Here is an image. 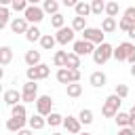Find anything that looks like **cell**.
<instances>
[{
	"label": "cell",
	"mask_w": 135,
	"mask_h": 135,
	"mask_svg": "<svg viewBox=\"0 0 135 135\" xmlns=\"http://www.w3.org/2000/svg\"><path fill=\"white\" fill-rule=\"evenodd\" d=\"M120 103H122V99H120L118 95H110V97L103 101L101 114H103L105 118H116V114L120 112Z\"/></svg>",
	"instance_id": "cell-1"
},
{
	"label": "cell",
	"mask_w": 135,
	"mask_h": 135,
	"mask_svg": "<svg viewBox=\"0 0 135 135\" xmlns=\"http://www.w3.org/2000/svg\"><path fill=\"white\" fill-rule=\"evenodd\" d=\"M110 57H114V46H112V44H108V42L99 44V46L95 49V53H93V61H95L97 65H103Z\"/></svg>",
	"instance_id": "cell-2"
},
{
	"label": "cell",
	"mask_w": 135,
	"mask_h": 135,
	"mask_svg": "<svg viewBox=\"0 0 135 135\" xmlns=\"http://www.w3.org/2000/svg\"><path fill=\"white\" fill-rule=\"evenodd\" d=\"M27 80L30 82H36V80H44V78H49V74H51V68L46 65V63H40V65H36V68H27Z\"/></svg>",
	"instance_id": "cell-3"
},
{
	"label": "cell",
	"mask_w": 135,
	"mask_h": 135,
	"mask_svg": "<svg viewBox=\"0 0 135 135\" xmlns=\"http://www.w3.org/2000/svg\"><path fill=\"white\" fill-rule=\"evenodd\" d=\"M21 101L23 103H36L38 101V84L36 82H25L23 91H21Z\"/></svg>",
	"instance_id": "cell-4"
},
{
	"label": "cell",
	"mask_w": 135,
	"mask_h": 135,
	"mask_svg": "<svg viewBox=\"0 0 135 135\" xmlns=\"http://www.w3.org/2000/svg\"><path fill=\"white\" fill-rule=\"evenodd\" d=\"M36 114L40 116H51L53 114V97L51 95H40L38 101H36Z\"/></svg>",
	"instance_id": "cell-5"
},
{
	"label": "cell",
	"mask_w": 135,
	"mask_h": 135,
	"mask_svg": "<svg viewBox=\"0 0 135 135\" xmlns=\"http://www.w3.org/2000/svg\"><path fill=\"white\" fill-rule=\"evenodd\" d=\"M103 30L101 27H86L84 32H82V40H86V42H91V44H103Z\"/></svg>",
	"instance_id": "cell-6"
},
{
	"label": "cell",
	"mask_w": 135,
	"mask_h": 135,
	"mask_svg": "<svg viewBox=\"0 0 135 135\" xmlns=\"http://www.w3.org/2000/svg\"><path fill=\"white\" fill-rule=\"evenodd\" d=\"M23 17L27 19V23H34V25H36V23H40V21L44 19V11H42L40 6H36V4H30L27 11L23 13Z\"/></svg>",
	"instance_id": "cell-7"
},
{
	"label": "cell",
	"mask_w": 135,
	"mask_h": 135,
	"mask_svg": "<svg viewBox=\"0 0 135 135\" xmlns=\"http://www.w3.org/2000/svg\"><path fill=\"white\" fill-rule=\"evenodd\" d=\"M95 44H91V42H86V40H76L74 42V53L78 55V57H84V55H93L95 53Z\"/></svg>",
	"instance_id": "cell-8"
},
{
	"label": "cell",
	"mask_w": 135,
	"mask_h": 135,
	"mask_svg": "<svg viewBox=\"0 0 135 135\" xmlns=\"http://www.w3.org/2000/svg\"><path fill=\"white\" fill-rule=\"evenodd\" d=\"M135 49V44H131V42H120L116 49H114V59L116 61H127L129 59V53Z\"/></svg>",
	"instance_id": "cell-9"
},
{
	"label": "cell",
	"mask_w": 135,
	"mask_h": 135,
	"mask_svg": "<svg viewBox=\"0 0 135 135\" xmlns=\"http://www.w3.org/2000/svg\"><path fill=\"white\" fill-rule=\"evenodd\" d=\"M74 34H76V32H74L72 27H61V30L55 34V38H57L59 44L65 46V44H70V42H76V40H74Z\"/></svg>",
	"instance_id": "cell-10"
},
{
	"label": "cell",
	"mask_w": 135,
	"mask_h": 135,
	"mask_svg": "<svg viewBox=\"0 0 135 135\" xmlns=\"http://www.w3.org/2000/svg\"><path fill=\"white\" fill-rule=\"evenodd\" d=\"M11 30H13L15 34H27V30H30L27 19H25V17H15V19L11 21Z\"/></svg>",
	"instance_id": "cell-11"
},
{
	"label": "cell",
	"mask_w": 135,
	"mask_h": 135,
	"mask_svg": "<svg viewBox=\"0 0 135 135\" xmlns=\"http://www.w3.org/2000/svg\"><path fill=\"white\" fill-rule=\"evenodd\" d=\"M80 120L78 118H74V116H68L65 120H63V127H65V131L68 133H72V135H80Z\"/></svg>",
	"instance_id": "cell-12"
},
{
	"label": "cell",
	"mask_w": 135,
	"mask_h": 135,
	"mask_svg": "<svg viewBox=\"0 0 135 135\" xmlns=\"http://www.w3.org/2000/svg\"><path fill=\"white\" fill-rule=\"evenodd\" d=\"M17 101H21V93H19L17 89H8V91H4V103H6V105L15 108V105H19Z\"/></svg>",
	"instance_id": "cell-13"
},
{
	"label": "cell",
	"mask_w": 135,
	"mask_h": 135,
	"mask_svg": "<svg viewBox=\"0 0 135 135\" xmlns=\"http://www.w3.org/2000/svg\"><path fill=\"white\" fill-rule=\"evenodd\" d=\"M89 82H91V86H95V89H101V86H105V82H108V76H105L103 72H93V74L89 76Z\"/></svg>",
	"instance_id": "cell-14"
},
{
	"label": "cell",
	"mask_w": 135,
	"mask_h": 135,
	"mask_svg": "<svg viewBox=\"0 0 135 135\" xmlns=\"http://www.w3.org/2000/svg\"><path fill=\"white\" fill-rule=\"evenodd\" d=\"M27 124H30V129H32V131H40V129H44V127H46V118H44V116H40V114H34L32 118H27Z\"/></svg>",
	"instance_id": "cell-15"
},
{
	"label": "cell",
	"mask_w": 135,
	"mask_h": 135,
	"mask_svg": "<svg viewBox=\"0 0 135 135\" xmlns=\"http://www.w3.org/2000/svg\"><path fill=\"white\" fill-rule=\"evenodd\" d=\"M57 80L61 82V84H72L74 82V74H72V70H68V68H61V70H57Z\"/></svg>",
	"instance_id": "cell-16"
},
{
	"label": "cell",
	"mask_w": 135,
	"mask_h": 135,
	"mask_svg": "<svg viewBox=\"0 0 135 135\" xmlns=\"http://www.w3.org/2000/svg\"><path fill=\"white\" fill-rule=\"evenodd\" d=\"M25 63H27V68H36V65H40V51H27L25 53Z\"/></svg>",
	"instance_id": "cell-17"
},
{
	"label": "cell",
	"mask_w": 135,
	"mask_h": 135,
	"mask_svg": "<svg viewBox=\"0 0 135 135\" xmlns=\"http://www.w3.org/2000/svg\"><path fill=\"white\" fill-rule=\"evenodd\" d=\"M25 122H27V120L13 118V116H11V118L6 120V129H8V131H15V133H19V131H23V124H25Z\"/></svg>",
	"instance_id": "cell-18"
},
{
	"label": "cell",
	"mask_w": 135,
	"mask_h": 135,
	"mask_svg": "<svg viewBox=\"0 0 135 135\" xmlns=\"http://www.w3.org/2000/svg\"><path fill=\"white\" fill-rule=\"evenodd\" d=\"M68 55H70V53H65V51H57V53L53 55V63H55L59 70L65 68V65H68Z\"/></svg>",
	"instance_id": "cell-19"
},
{
	"label": "cell",
	"mask_w": 135,
	"mask_h": 135,
	"mask_svg": "<svg viewBox=\"0 0 135 135\" xmlns=\"http://www.w3.org/2000/svg\"><path fill=\"white\" fill-rule=\"evenodd\" d=\"M42 11H44V13H49V15L53 17V15H57V13H59V2H57V0H44Z\"/></svg>",
	"instance_id": "cell-20"
},
{
	"label": "cell",
	"mask_w": 135,
	"mask_h": 135,
	"mask_svg": "<svg viewBox=\"0 0 135 135\" xmlns=\"http://www.w3.org/2000/svg\"><path fill=\"white\" fill-rule=\"evenodd\" d=\"M74 11H76V17H84V19H86V15H91V13H93L89 2H78V4L74 6Z\"/></svg>",
	"instance_id": "cell-21"
},
{
	"label": "cell",
	"mask_w": 135,
	"mask_h": 135,
	"mask_svg": "<svg viewBox=\"0 0 135 135\" xmlns=\"http://www.w3.org/2000/svg\"><path fill=\"white\" fill-rule=\"evenodd\" d=\"M114 120H116V124H118L120 129H124V127H131V114H129V112H118Z\"/></svg>",
	"instance_id": "cell-22"
},
{
	"label": "cell",
	"mask_w": 135,
	"mask_h": 135,
	"mask_svg": "<svg viewBox=\"0 0 135 135\" xmlns=\"http://www.w3.org/2000/svg\"><path fill=\"white\" fill-rule=\"evenodd\" d=\"M57 44V38L55 36H51V34H44L42 36V40H40V46L44 49V51H53V46Z\"/></svg>",
	"instance_id": "cell-23"
},
{
	"label": "cell",
	"mask_w": 135,
	"mask_h": 135,
	"mask_svg": "<svg viewBox=\"0 0 135 135\" xmlns=\"http://www.w3.org/2000/svg\"><path fill=\"white\" fill-rule=\"evenodd\" d=\"M13 59V49L11 46H2L0 49V65H8Z\"/></svg>",
	"instance_id": "cell-24"
},
{
	"label": "cell",
	"mask_w": 135,
	"mask_h": 135,
	"mask_svg": "<svg viewBox=\"0 0 135 135\" xmlns=\"http://www.w3.org/2000/svg\"><path fill=\"white\" fill-rule=\"evenodd\" d=\"M118 27V23H116V19H112V17H105L103 21H101V30H103V34H110V32H114Z\"/></svg>",
	"instance_id": "cell-25"
},
{
	"label": "cell",
	"mask_w": 135,
	"mask_h": 135,
	"mask_svg": "<svg viewBox=\"0 0 135 135\" xmlns=\"http://www.w3.org/2000/svg\"><path fill=\"white\" fill-rule=\"evenodd\" d=\"M42 32L36 27V25H30V30H27V34H25V38L30 40V42H36V40H42Z\"/></svg>",
	"instance_id": "cell-26"
},
{
	"label": "cell",
	"mask_w": 135,
	"mask_h": 135,
	"mask_svg": "<svg viewBox=\"0 0 135 135\" xmlns=\"http://www.w3.org/2000/svg\"><path fill=\"white\" fill-rule=\"evenodd\" d=\"M65 91H68V97H80L82 95V84L80 82H72V84L65 86Z\"/></svg>",
	"instance_id": "cell-27"
},
{
	"label": "cell",
	"mask_w": 135,
	"mask_h": 135,
	"mask_svg": "<svg viewBox=\"0 0 135 135\" xmlns=\"http://www.w3.org/2000/svg\"><path fill=\"white\" fill-rule=\"evenodd\" d=\"M11 116H13V118H21V120H27V110H25V105H23V103L15 105V108L11 110Z\"/></svg>",
	"instance_id": "cell-28"
},
{
	"label": "cell",
	"mask_w": 135,
	"mask_h": 135,
	"mask_svg": "<svg viewBox=\"0 0 135 135\" xmlns=\"http://www.w3.org/2000/svg\"><path fill=\"white\" fill-rule=\"evenodd\" d=\"M51 25H53V27H55V30L59 32L61 27H65V17H63L61 13H57V15H53V17H51Z\"/></svg>",
	"instance_id": "cell-29"
},
{
	"label": "cell",
	"mask_w": 135,
	"mask_h": 135,
	"mask_svg": "<svg viewBox=\"0 0 135 135\" xmlns=\"http://www.w3.org/2000/svg\"><path fill=\"white\" fill-rule=\"evenodd\" d=\"M72 30L74 32H84L86 30V19L84 17H74L72 19Z\"/></svg>",
	"instance_id": "cell-30"
},
{
	"label": "cell",
	"mask_w": 135,
	"mask_h": 135,
	"mask_svg": "<svg viewBox=\"0 0 135 135\" xmlns=\"http://www.w3.org/2000/svg\"><path fill=\"white\" fill-rule=\"evenodd\" d=\"M68 70H78L80 68V57L76 55V53H70L68 55V65H65Z\"/></svg>",
	"instance_id": "cell-31"
},
{
	"label": "cell",
	"mask_w": 135,
	"mask_h": 135,
	"mask_svg": "<svg viewBox=\"0 0 135 135\" xmlns=\"http://www.w3.org/2000/svg\"><path fill=\"white\" fill-rule=\"evenodd\" d=\"M78 120H80L82 124H91V122H93V112H91L89 108L80 110V114H78Z\"/></svg>",
	"instance_id": "cell-32"
},
{
	"label": "cell",
	"mask_w": 135,
	"mask_h": 135,
	"mask_svg": "<svg viewBox=\"0 0 135 135\" xmlns=\"http://www.w3.org/2000/svg\"><path fill=\"white\" fill-rule=\"evenodd\" d=\"M63 116L61 114H57V112H53L51 116H46V124H51V127H59V124H63Z\"/></svg>",
	"instance_id": "cell-33"
},
{
	"label": "cell",
	"mask_w": 135,
	"mask_h": 135,
	"mask_svg": "<svg viewBox=\"0 0 135 135\" xmlns=\"http://www.w3.org/2000/svg\"><path fill=\"white\" fill-rule=\"evenodd\" d=\"M118 11H120V6H118V2H105V13H108V17H112V19H116V15H118Z\"/></svg>",
	"instance_id": "cell-34"
},
{
	"label": "cell",
	"mask_w": 135,
	"mask_h": 135,
	"mask_svg": "<svg viewBox=\"0 0 135 135\" xmlns=\"http://www.w3.org/2000/svg\"><path fill=\"white\" fill-rule=\"evenodd\" d=\"M91 11H93V15H101L105 11V2L103 0H93L91 2Z\"/></svg>",
	"instance_id": "cell-35"
},
{
	"label": "cell",
	"mask_w": 135,
	"mask_h": 135,
	"mask_svg": "<svg viewBox=\"0 0 135 135\" xmlns=\"http://www.w3.org/2000/svg\"><path fill=\"white\" fill-rule=\"evenodd\" d=\"M11 6H13V11H17V13H19V11H23V13H25L30 4H27L25 0H13V2H11Z\"/></svg>",
	"instance_id": "cell-36"
},
{
	"label": "cell",
	"mask_w": 135,
	"mask_h": 135,
	"mask_svg": "<svg viewBox=\"0 0 135 135\" xmlns=\"http://www.w3.org/2000/svg\"><path fill=\"white\" fill-rule=\"evenodd\" d=\"M114 95H118L120 99H124V97L129 95V86H127V84H116V89H114Z\"/></svg>",
	"instance_id": "cell-37"
},
{
	"label": "cell",
	"mask_w": 135,
	"mask_h": 135,
	"mask_svg": "<svg viewBox=\"0 0 135 135\" xmlns=\"http://www.w3.org/2000/svg\"><path fill=\"white\" fill-rule=\"evenodd\" d=\"M8 19H11V17H8V8L2 6V8H0V27H4V25L8 23Z\"/></svg>",
	"instance_id": "cell-38"
},
{
	"label": "cell",
	"mask_w": 135,
	"mask_h": 135,
	"mask_svg": "<svg viewBox=\"0 0 135 135\" xmlns=\"http://www.w3.org/2000/svg\"><path fill=\"white\" fill-rule=\"evenodd\" d=\"M133 25H135V23H131V21H129V19H124V17H122V19L118 21V27H120L122 32H129V30H131Z\"/></svg>",
	"instance_id": "cell-39"
},
{
	"label": "cell",
	"mask_w": 135,
	"mask_h": 135,
	"mask_svg": "<svg viewBox=\"0 0 135 135\" xmlns=\"http://www.w3.org/2000/svg\"><path fill=\"white\" fill-rule=\"evenodd\" d=\"M124 19H129L131 23H135V6H129L124 11Z\"/></svg>",
	"instance_id": "cell-40"
},
{
	"label": "cell",
	"mask_w": 135,
	"mask_h": 135,
	"mask_svg": "<svg viewBox=\"0 0 135 135\" xmlns=\"http://www.w3.org/2000/svg\"><path fill=\"white\" fill-rule=\"evenodd\" d=\"M116 135H135V131H133L131 127H124V129H118Z\"/></svg>",
	"instance_id": "cell-41"
},
{
	"label": "cell",
	"mask_w": 135,
	"mask_h": 135,
	"mask_svg": "<svg viewBox=\"0 0 135 135\" xmlns=\"http://www.w3.org/2000/svg\"><path fill=\"white\" fill-rule=\"evenodd\" d=\"M127 61H129V63H131V65H133V63H135V49H133V51H131V53H129V59H127Z\"/></svg>",
	"instance_id": "cell-42"
},
{
	"label": "cell",
	"mask_w": 135,
	"mask_h": 135,
	"mask_svg": "<svg viewBox=\"0 0 135 135\" xmlns=\"http://www.w3.org/2000/svg\"><path fill=\"white\" fill-rule=\"evenodd\" d=\"M127 36H129V38H133V40H135V25H133V27H131V30H129V32H127Z\"/></svg>",
	"instance_id": "cell-43"
},
{
	"label": "cell",
	"mask_w": 135,
	"mask_h": 135,
	"mask_svg": "<svg viewBox=\"0 0 135 135\" xmlns=\"http://www.w3.org/2000/svg\"><path fill=\"white\" fill-rule=\"evenodd\" d=\"M17 135H34V133H32V129H23V131H19Z\"/></svg>",
	"instance_id": "cell-44"
},
{
	"label": "cell",
	"mask_w": 135,
	"mask_h": 135,
	"mask_svg": "<svg viewBox=\"0 0 135 135\" xmlns=\"http://www.w3.org/2000/svg\"><path fill=\"white\" fill-rule=\"evenodd\" d=\"M63 4H65V6H76L78 2H74V0H63Z\"/></svg>",
	"instance_id": "cell-45"
},
{
	"label": "cell",
	"mask_w": 135,
	"mask_h": 135,
	"mask_svg": "<svg viewBox=\"0 0 135 135\" xmlns=\"http://www.w3.org/2000/svg\"><path fill=\"white\" fill-rule=\"evenodd\" d=\"M131 76H133V78H135V63H133V65H131Z\"/></svg>",
	"instance_id": "cell-46"
},
{
	"label": "cell",
	"mask_w": 135,
	"mask_h": 135,
	"mask_svg": "<svg viewBox=\"0 0 135 135\" xmlns=\"http://www.w3.org/2000/svg\"><path fill=\"white\" fill-rule=\"evenodd\" d=\"M80 135H91V133H80Z\"/></svg>",
	"instance_id": "cell-47"
},
{
	"label": "cell",
	"mask_w": 135,
	"mask_h": 135,
	"mask_svg": "<svg viewBox=\"0 0 135 135\" xmlns=\"http://www.w3.org/2000/svg\"><path fill=\"white\" fill-rule=\"evenodd\" d=\"M53 135H61V133H53Z\"/></svg>",
	"instance_id": "cell-48"
},
{
	"label": "cell",
	"mask_w": 135,
	"mask_h": 135,
	"mask_svg": "<svg viewBox=\"0 0 135 135\" xmlns=\"http://www.w3.org/2000/svg\"><path fill=\"white\" fill-rule=\"evenodd\" d=\"M133 131H135V129H133Z\"/></svg>",
	"instance_id": "cell-49"
}]
</instances>
